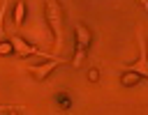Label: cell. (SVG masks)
Returning <instances> with one entry per match:
<instances>
[{
  "mask_svg": "<svg viewBox=\"0 0 148 115\" xmlns=\"http://www.w3.org/2000/svg\"><path fill=\"white\" fill-rule=\"evenodd\" d=\"M7 115H18V110H7Z\"/></svg>",
  "mask_w": 148,
  "mask_h": 115,
  "instance_id": "7c38bea8",
  "label": "cell"
},
{
  "mask_svg": "<svg viewBox=\"0 0 148 115\" xmlns=\"http://www.w3.org/2000/svg\"><path fill=\"white\" fill-rule=\"evenodd\" d=\"M9 41H12L14 53H18L21 57H30V55H46V53H42L39 48H35L32 44H28L25 39H21V37H12ZM46 57H56V55H46Z\"/></svg>",
  "mask_w": 148,
  "mask_h": 115,
  "instance_id": "5b68a950",
  "label": "cell"
},
{
  "mask_svg": "<svg viewBox=\"0 0 148 115\" xmlns=\"http://www.w3.org/2000/svg\"><path fill=\"white\" fill-rule=\"evenodd\" d=\"M120 83H123V85H136V83H141V76L134 74V71H125V74L120 76Z\"/></svg>",
  "mask_w": 148,
  "mask_h": 115,
  "instance_id": "52a82bcc",
  "label": "cell"
},
{
  "mask_svg": "<svg viewBox=\"0 0 148 115\" xmlns=\"http://www.w3.org/2000/svg\"><path fill=\"white\" fill-rule=\"evenodd\" d=\"M44 14H46V23L53 32V44L56 48L62 46V7L58 0H44Z\"/></svg>",
  "mask_w": 148,
  "mask_h": 115,
  "instance_id": "6da1fadb",
  "label": "cell"
},
{
  "mask_svg": "<svg viewBox=\"0 0 148 115\" xmlns=\"http://www.w3.org/2000/svg\"><path fill=\"white\" fill-rule=\"evenodd\" d=\"M97 76H99V74H97V69H90V71H88V80H92V83L97 80Z\"/></svg>",
  "mask_w": 148,
  "mask_h": 115,
  "instance_id": "30bf717a",
  "label": "cell"
},
{
  "mask_svg": "<svg viewBox=\"0 0 148 115\" xmlns=\"http://www.w3.org/2000/svg\"><path fill=\"white\" fill-rule=\"evenodd\" d=\"M23 21H25V2H23V0H18V2H16V7H14V23H16V25H21Z\"/></svg>",
  "mask_w": 148,
  "mask_h": 115,
  "instance_id": "8992f818",
  "label": "cell"
},
{
  "mask_svg": "<svg viewBox=\"0 0 148 115\" xmlns=\"http://www.w3.org/2000/svg\"><path fill=\"white\" fill-rule=\"evenodd\" d=\"M74 30H76V51H74V57L69 60V64L76 69V67H81L83 60H86V53H88L90 41H92V32H90L83 23H76Z\"/></svg>",
  "mask_w": 148,
  "mask_h": 115,
  "instance_id": "7a4b0ae2",
  "label": "cell"
},
{
  "mask_svg": "<svg viewBox=\"0 0 148 115\" xmlns=\"http://www.w3.org/2000/svg\"><path fill=\"white\" fill-rule=\"evenodd\" d=\"M62 64H69V60H65V57H51V60H46V62H42V64H30L28 67V71L37 78V80H46L49 78V74L53 71V69H58V67H62Z\"/></svg>",
  "mask_w": 148,
  "mask_h": 115,
  "instance_id": "3957f363",
  "label": "cell"
},
{
  "mask_svg": "<svg viewBox=\"0 0 148 115\" xmlns=\"http://www.w3.org/2000/svg\"><path fill=\"white\" fill-rule=\"evenodd\" d=\"M5 14H7V0H2V5H0V34H2V23H5Z\"/></svg>",
  "mask_w": 148,
  "mask_h": 115,
  "instance_id": "9c48e42d",
  "label": "cell"
},
{
  "mask_svg": "<svg viewBox=\"0 0 148 115\" xmlns=\"http://www.w3.org/2000/svg\"><path fill=\"white\" fill-rule=\"evenodd\" d=\"M21 108H23V106H2V103H0V110H21Z\"/></svg>",
  "mask_w": 148,
  "mask_h": 115,
  "instance_id": "8fae6325",
  "label": "cell"
},
{
  "mask_svg": "<svg viewBox=\"0 0 148 115\" xmlns=\"http://www.w3.org/2000/svg\"><path fill=\"white\" fill-rule=\"evenodd\" d=\"M136 39H139V60L130 67V71H134V74H139L141 76V80L143 78H148V60H146V41H143V34L141 32H136Z\"/></svg>",
  "mask_w": 148,
  "mask_h": 115,
  "instance_id": "277c9868",
  "label": "cell"
},
{
  "mask_svg": "<svg viewBox=\"0 0 148 115\" xmlns=\"http://www.w3.org/2000/svg\"><path fill=\"white\" fill-rule=\"evenodd\" d=\"M14 53V48H12V41L7 39V41H0V55H12Z\"/></svg>",
  "mask_w": 148,
  "mask_h": 115,
  "instance_id": "ba28073f",
  "label": "cell"
}]
</instances>
